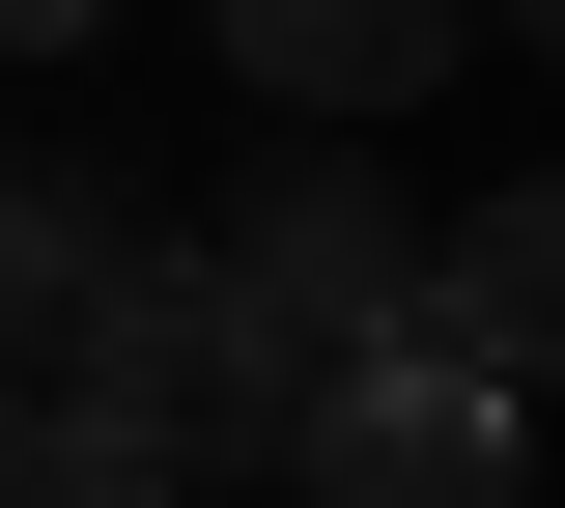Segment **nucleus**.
<instances>
[{
	"label": "nucleus",
	"instance_id": "nucleus-1",
	"mask_svg": "<svg viewBox=\"0 0 565 508\" xmlns=\"http://www.w3.org/2000/svg\"><path fill=\"white\" fill-rule=\"evenodd\" d=\"M57 396H114L170 480H311V424H340V367L226 283V226H170V255H141V283H114V339H85Z\"/></svg>",
	"mask_w": 565,
	"mask_h": 508
},
{
	"label": "nucleus",
	"instance_id": "nucleus-2",
	"mask_svg": "<svg viewBox=\"0 0 565 508\" xmlns=\"http://www.w3.org/2000/svg\"><path fill=\"white\" fill-rule=\"evenodd\" d=\"M424 255H452V226H396V170H367V142H255V170H226V283L340 367V396H367V367H424Z\"/></svg>",
	"mask_w": 565,
	"mask_h": 508
},
{
	"label": "nucleus",
	"instance_id": "nucleus-3",
	"mask_svg": "<svg viewBox=\"0 0 565 508\" xmlns=\"http://www.w3.org/2000/svg\"><path fill=\"white\" fill-rule=\"evenodd\" d=\"M481 29H509V0H226V85H255L282 142H340V114H424Z\"/></svg>",
	"mask_w": 565,
	"mask_h": 508
},
{
	"label": "nucleus",
	"instance_id": "nucleus-4",
	"mask_svg": "<svg viewBox=\"0 0 565 508\" xmlns=\"http://www.w3.org/2000/svg\"><path fill=\"white\" fill-rule=\"evenodd\" d=\"M509 424H537V396H481V367H367L340 424H311V480H282V508H537V452H509Z\"/></svg>",
	"mask_w": 565,
	"mask_h": 508
},
{
	"label": "nucleus",
	"instance_id": "nucleus-5",
	"mask_svg": "<svg viewBox=\"0 0 565 508\" xmlns=\"http://www.w3.org/2000/svg\"><path fill=\"white\" fill-rule=\"evenodd\" d=\"M141 255H170V226H141L85 142H29V170H0V311H29V396H57V367L114 339V283H141Z\"/></svg>",
	"mask_w": 565,
	"mask_h": 508
},
{
	"label": "nucleus",
	"instance_id": "nucleus-6",
	"mask_svg": "<svg viewBox=\"0 0 565 508\" xmlns=\"http://www.w3.org/2000/svg\"><path fill=\"white\" fill-rule=\"evenodd\" d=\"M424 367L565 396V170H537V198H452V255H424Z\"/></svg>",
	"mask_w": 565,
	"mask_h": 508
},
{
	"label": "nucleus",
	"instance_id": "nucleus-7",
	"mask_svg": "<svg viewBox=\"0 0 565 508\" xmlns=\"http://www.w3.org/2000/svg\"><path fill=\"white\" fill-rule=\"evenodd\" d=\"M0 508H170V452H141L114 396H29V452H0Z\"/></svg>",
	"mask_w": 565,
	"mask_h": 508
},
{
	"label": "nucleus",
	"instance_id": "nucleus-8",
	"mask_svg": "<svg viewBox=\"0 0 565 508\" xmlns=\"http://www.w3.org/2000/svg\"><path fill=\"white\" fill-rule=\"evenodd\" d=\"M0 29H29V57H85V29H114V0H0Z\"/></svg>",
	"mask_w": 565,
	"mask_h": 508
},
{
	"label": "nucleus",
	"instance_id": "nucleus-9",
	"mask_svg": "<svg viewBox=\"0 0 565 508\" xmlns=\"http://www.w3.org/2000/svg\"><path fill=\"white\" fill-rule=\"evenodd\" d=\"M509 29H537V57H565V0H509Z\"/></svg>",
	"mask_w": 565,
	"mask_h": 508
}]
</instances>
